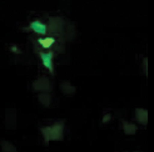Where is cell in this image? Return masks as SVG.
Returning <instances> with one entry per match:
<instances>
[{
    "instance_id": "6da1fadb",
    "label": "cell",
    "mask_w": 154,
    "mask_h": 152,
    "mask_svg": "<svg viewBox=\"0 0 154 152\" xmlns=\"http://www.w3.org/2000/svg\"><path fill=\"white\" fill-rule=\"evenodd\" d=\"M64 121H59V122L53 124L51 126H44L40 128V132L43 135V137L45 142L50 141H61L64 137Z\"/></svg>"
},
{
    "instance_id": "7a4b0ae2",
    "label": "cell",
    "mask_w": 154,
    "mask_h": 152,
    "mask_svg": "<svg viewBox=\"0 0 154 152\" xmlns=\"http://www.w3.org/2000/svg\"><path fill=\"white\" fill-rule=\"evenodd\" d=\"M66 29L65 21L61 18H50L48 22V33H51L54 35H61Z\"/></svg>"
},
{
    "instance_id": "3957f363",
    "label": "cell",
    "mask_w": 154,
    "mask_h": 152,
    "mask_svg": "<svg viewBox=\"0 0 154 152\" xmlns=\"http://www.w3.org/2000/svg\"><path fill=\"white\" fill-rule=\"evenodd\" d=\"M33 90L36 92H50L51 91V83L48 77L45 76H40L39 79H36L33 82Z\"/></svg>"
},
{
    "instance_id": "277c9868",
    "label": "cell",
    "mask_w": 154,
    "mask_h": 152,
    "mask_svg": "<svg viewBox=\"0 0 154 152\" xmlns=\"http://www.w3.org/2000/svg\"><path fill=\"white\" fill-rule=\"evenodd\" d=\"M29 29L38 35H47L48 34V24H45L44 21H42L39 19H36V20L30 22Z\"/></svg>"
},
{
    "instance_id": "5b68a950",
    "label": "cell",
    "mask_w": 154,
    "mask_h": 152,
    "mask_svg": "<svg viewBox=\"0 0 154 152\" xmlns=\"http://www.w3.org/2000/svg\"><path fill=\"white\" fill-rule=\"evenodd\" d=\"M42 64L45 69H48L51 74L54 72V52L53 51H47V52H40L39 54Z\"/></svg>"
},
{
    "instance_id": "8992f818",
    "label": "cell",
    "mask_w": 154,
    "mask_h": 152,
    "mask_svg": "<svg viewBox=\"0 0 154 152\" xmlns=\"http://www.w3.org/2000/svg\"><path fill=\"white\" fill-rule=\"evenodd\" d=\"M60 90H61V92H63L64 95L66 96H72L76 92V87L73 86L69 81H63L60 83Z\"/></svg>"
},
{
    "instance_id": "52a82bcc",
    "label": "cell",
    "mask_w": 154,
    "mask_h": 152,
    "mask_svg": "<svg viewBox=\"0 0 154 152\" xmlns=\"http://www.w3.org/2000/svg\"><path fill=\"white\" fill-rule=\"evenodd\" d=\"M55 42H57V39L54 36H45V37L38 39V44H39L43 49H50Z\"/></svg>"
},
{
    "instance_id": "ba28073f",
    "label": "cell",
    "mask_w": 154,
    "mask_h": 152,
    "mask_svg": "<svg viewBox=\"0 0 154 152\" xmlns=\"http://www.w3.org/2000/svg\"><path fill=\"white\" fill-rule=\"evenodd\" d=\"M135 118L140 125H147L148 122V112L144 109H137L135 110Z\"/></svg>"
},
{
    "instance_id": "9c48e42d",
    "label": "cell",
    "mask_w": 154,
    "mask_h": 152,
    "mask_svg": "<svg viewBox=\"0 0 154 152\" xmlns=\"http://www.w3.org/2000/svg\"><path fill=\"white\" fill-rule=\"evenodd\" d=\"M38 101H39L40 105L44 106V107H49L50 104H51L50 92H40L39 95H38Z\"/></svg>"
},
{
    "instance_id": "30bf717a",
    "label": "cell",
    "mask_w": 154,
    "mask_h": 152,
    "mask_svg": "<svg viewBox=\"0 0 154 152\" xmlns=\"http://www.w3.org/2000/svg\"><path fill=\"white\" fill-rule=\"evenodd\" d=\"M137 126L132 122H128V121H123V131H124L125 135H129V136H132L137 132Z\"/></svg>"
},
{
    "instance_id": "8fae6325",
    "label": "cell",
    "mask_w": 154,
    "mask_h": 152,
    "mask_svg": "<svg viewBox=\"0 0 154 152\" xmlns=\"http://www.w3.org/2000/svg\"><path fill=\"white\" fill-rule=\"evenodd\" d=\"M2 151L3 152H18L17 151V147H15L13 143L10 142H8V141H2Z\"/></svg>"
},
{
    "instance_id": "7c38bea8",
    "label": "cell",
    "mask_w": 154,
    "mask_h": 152,
    "mask_svg": "<svg viewBox=\"0 0 154 152\" xmlns=\"http://www.w3.org/2000/svg\"><path fill=\"white\" fill-rule=\"evenodd\" d=\"M11 51H14V52H18V54H20V50H19V48L18 46H11Z\"/></svg>"
},
{
    "instance_id": "4fadbf2b",
    "label": "cell",
    "mask_w": 154,
    "mask_h": 152,
    "mask_svg": "<svg viewBox=\"0 0 154 152\" xmlns=\"http://www.w3.org/2000/svg\"><path fill=\"white\" fill-rule=\"evenodd\" d=\"M109 120H110V115H105V116H104V120H103V122H108Z\"/></svg>"
}]
</instances>
